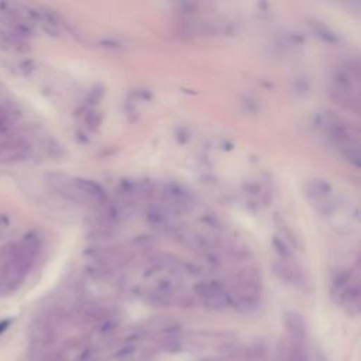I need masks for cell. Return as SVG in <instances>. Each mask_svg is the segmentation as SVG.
<instances>
[{
    "mask_svg": "<svg viewBox=\"0 0 361 361\" xmlns=\"http://www.w3.org/2000/svg\"><path fill=\"white\" fill-rule=\"evenodd\" d=\"M358 65L347 62L337 68L333 75L331 93L338 103L347 109L358 111L360 99H358Z\"/></svg>",
    "mask_w": 361,
    "mask_h": 361,
    "instance_id": "1",
    "label": "cell"
},
{
    "mask_svg": "<svg viewBox=\"0 0 361 361\" xmlns=\"http://www.w3.org/2000/svg\"><path fill=\"white\" fill-rule=\"evenodd\" d=\"M193 290L196 296L200 299V302L203 303V306L209 309L221 310L233 305L231 293L219 281H214V279L200 281L195 285Z\"/></svg>",
    "mask_w": 361,
    "mask_h": 361,
    "instance_id": "2",
    "label": "cell"
},
{
    "mask_svg": "<svg viewBox=\"0 0 361 361\" xmlns=\"http://www.w3.org/2000/svg\"><path fill=\"white\" fill-rule=\"evenodd\" d=\"M30 337L34 345L47 347L56 338V329L52 317H41L35 320L30 329Z\"/></svg>",
    "mask_w": 361,
    "mask_h": 361,
    "instance_id": "3",
    "label": "cell"
},
{
    "mask_svg": "<svg viewBox=\"0 0 361 361\" xmlns=\"http://www.w3.org/2000/svg\"><path fill=\"white\" fill-rule=\"evenodd\" d=\"M285 327L288 330L292 344L305 345L307 330H306V322L300 313L286 312L285 313Z\"/></svg>",
    "mask_w": 361,
    "mask_h": 361,
    "instance_id": "4",
    "label": "cell"
},
{
    "mask_svg": "<svg viewBox=\"0 0 361 361\" xmlns=\"http://www.w3.org/2000/svg\"><path fill=\"white\" fill-rule=\"evenodd\" d=\"M165 197L176 209L189 207L190 202H192L190 193L179 185H168L165 189Z\"/></svg>",
    "mask_w": 361,
    "mask_h": 361,
    "instance_id": "5",
    "label": "cell"
},
{
    "mask_svg": "<svg viewBox=\"0 0 361 361\" xmlns=\"http://www.w3.org/2000/svg\"><path fill=\"white\" fill-rule=\"evenodd\" d=\"M162 347L169 351V353H176L182 348V340H180V336L179 333L176 331H172L169 334H166V337L164 338L162 341Z\"/></svg>",
    "mask_w": 361,
    "mask_h": 361,
    "instance_id": "6",
    "label": "cell"
},
{
    "mask_svg": "<svg viewBox=\"0 0 361 361\" xmlns=\"http://www.w3.org/2000/svg\"><path fill=\"white\" fill-rule=\"evenodd\" d=\"M286 361H307L305 345H298L290 343L286 351Z\"/></svg>",
    "mask_w": 361,
    "mask_h": 361,
    "instance_id": "7",
    "label": "cell"
},
{
    "mask_svg": "<svg viewBox=\"0 0 361 361\" xmlns=\"http://www.w3.org/2000/svg\"><path fill=\"white\" fill-rule=\"evenodd\" d=\"M11 127V118L6 110L0 109V137L8 135Z\"/></svg>",
    "mask_w": 361,
    "mask_h": 361,
    "instance_id": "8",
    "label": "cell"
},
{
    "mask_svg": "<svg viewBox=\"0 0 361 361\" xmlns=\"http://www.w3.org/2000/svg\"><path fill=\"white\" fill-rule=\"evenodd\" d=\"M134 351H135V344H134V343H128V344H124L123 347H120V348L116 351L114 357H117V358H124V357L133 355Z\"/></svg>",
    "mask_w": 361,
    "mask_h": 361,
    "instance_id": "9",
    "label": "cell"
},
{
    "mask_svg": "<svg viewBox=\"0 0 361 361\" xmlns=\"http://www.w3.org/2000/svg\"><path fill=\"white\" fill-rule=\"evenodd\" d=\"M10 326H11V319H3V320H0V336H1L3 333H6Z\"/></svg>",
    "mask_w": 361,
    "mask_h": 361,
    "instance_id": "10",
    "label": "cell"
},
{
    "mask_svg": "<svg viewBox=\"0 0 361 361\" xmlns=\"http://www.w3.org/2000/svg\"><path fill=\"white\" fill-rule=\"evenodd\" d=\"M200 361H214V360H209V358H206V360H200Z\"/></svg>",
    "mask_w": 361,
    "mask_h": 361,
    "instance_id": "11",
    "label": "cell"
}]
</instances>
